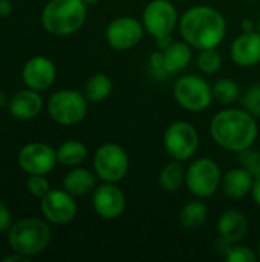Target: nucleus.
<instances>
[{
  "label": "nucleus",
  "mask_w": 260,
  "mask_h": 262,
  "mask_svg": "<svg viewBox=\"0 0 260 262\" xmlns=\"http://www.w3.org/2000/svg\"><path fill=\"white\" fill-rule=\"evenodd\" d=\"M26 189L32 196L41 200L51 190V184L44 178V175H31L26 181Z\"/></svg>",
  "instance_id": "obj_31"
},
{
  "label": "nucleus",
  "mask_w": 260,
  "mask_h": 262,
  "mask_svg": "<svg viewBox=\"0 0 260 262\" xmlns=\"http://www.w3.org/2000/svg\"><path fill=\"white\" fill-rule=\"evenodd\" d=\"M216 230L219 239L228 244H238L242 243L248 233V220L241 210L230 209L218 218Z\"/></svg>",
  "instance_id": "obj_17"
},
{
  "label": "nucleus",
  "mask_w": 260,
  "mask_h": 262,
  "mask_svg": "<svg viewBox=\"0 0 260 262\" xmlns=\"http://www.w3.org/2000/svg\"><path fill=\"white\" fill-rule=\"evenodd\" d=\"M29 259L28 256H25V255H21V253H17L15 252V255H12V256H6L3 262H12V261H18V262H26Z\"/></svg>",
  "instance_id": "obj_38"
},
{
  "label": "nucleus",
  "mask_w": 260,
  "mask_h": 262,
  "mask_svg": "<svg viewBox=\"0 0 260 262\" xmlns=\"http://www.w3.org/2000/svg\"><path fill=\"white\" fill-rule=\"evenodd\" d=\"M52 238V232L46 221L40 218H23L11 226L8 243L11 249L28 258L43 253Z\"/></svg>",
  "instance_id": "obj_4"
},
{
  "label": "nucleus",
  "mask_w": 260,
  "mask_h": 262,
  "mask_svg": "<svg viewBox=\"0 0 260 262\" xmlns=\"http://www.w3.org/2000/svg\"><path fill=\"white\" fill-rule=\"evenodd\" d=\"M215 143L230 152H242L257 140V120L244 107H227L219 111L210 123Z\"/></svg>",
  "instance_id": "obj_1"
},
{
  "label": "nucleus",
  "mask_w": 260,
  "mask_h": 262,
  "mask_svg": "<svg viewBox=\"0 0 260 262\" xmlns=\"http://www.w3.org/2000/svg\"><path fill=\"white\" fill-rule=\"evenodd\" d=\"M141 21L149 35L159 38L172 35L173 29L179 23V15L170 0H152L144 6Z\"/></svg>",
  "instance_id": "obj_10"
},
{
  "label": "nucleus",
  "mask_w": 260,
  "mask_h": 262,
  "mask_svg": "<svg viewBox=\"0 0 260 262\" xmlns=\"http://www.w3.org/2000/svg\"><path fill=\"white\" fill-rule=\"evenodd\" d=\"M6 104V95H5V92L0 89V107H3Z\"/></svg>",
  "instance_id": "obj_39"
},
{
  "label": "nucleus",
  "mask_w": 260,
  "mask_h": 262,
  "mask_svg": "<svg viewBox=\"0 0 260 262\" xmlns=\"http://www.w3.org/2000/svg\"><path fill=\"white\" fill-rule=\"evenodd\" d=\"M92 206L100 218L110 221L120 218L124 213L127 200L116 183H104L95 187L92 195Z\"/></svg>",
  "instance_id": "obj_14"
},
{
  "label": "nucleus",
  "mask_w": 260,
  "mask_h": 262,
  "mask_svg": "<svg viewBox=\"0 0 260 262\" xmlns=\"http://www.w3.org/2000/svg\"><path fill=\"white\" fill-rule=\"evenodd\" d=\"M100 0H83V3L86 5V6H92V5H97Z\"/></svg>",
  "instance_id": "obj_40"
},
{
  "label": "nucleus",
  "mask_w": 260,
  "mask_h": 262,
  "mask_svg": "<svg viewBox=\"0 0 260 262\" xmlns=\"http://www.w3.org/2000/svg\"><path fill=\"white\" fill-rule=\"evenodd\" d=\"M231 60L241 68H253L260 63V34L242 32L230 46Z\"/></svg>",
  "instance_id": "obj_16"
},
{
  "label": "nucleus",
  "mask_w": 260,
  "mask_h": 262,
  "mask_svg": "<svg viewBox=\"0 0 260 262\" xmlns=\"http://www.w3.org/2000/svg\"><path fill=\"white\" fill-rule=\"evenodd\" d=\"M239 161L244 169H247L253 177L260 175V150L248 147L242 152H239Z\"/></svg>",
  "instance_id": "obj_30"
},
{
  "label": "nucleus",
  "mask_w": 260,
  "mask_h": 262,
  "mask_svg": "<svg viewBox=\"0 0 260 262\" xmlns=\"http://www.w3.org/2000/svg\"><path fill=\"white\" fill-rule=\"evenodd\" d=\"M256 253H257V258L260 259V239H259V243H257V249H256Z\"/></svg>",
  "instance_id": "obj_41"
},
{
  "label": "nucleus",
  "mask_w": 260,
  "mask_h": 262,
  "mask_svg": "<svg viewBox=\"0 0 260 262\" xmlns=\"http://www.w3.org/2000/svg\"><path fill=\"white\" fill-rule=\"evenodd\" d=\"M12 12V5L11 0H0V18L8 17Z\"/></svg>",
  "instance_id": "obj_36"
},
{
  "label": "nucleus",
  "mask_w": 260,
  "mask_h": 262,
  "mask_svg": "<svg viewBox=\"0 0 260 262\" xmlns=\"http://www.w3.org/2000/svg\"><path fill=\"white\" fill-rule=\"evenodd\" d=\"M156 40V46L161 49V51H166L175 40L172 38V35H164V37H159V38H155Z\"/></svg>",
  "instance_id": "obj_35"
},
{
  "label": "nucleus",
  "mask_w": 260,
  "mask_h": 262,
  "mask_svg": "<svg viewBox=\"0 0 260 262\" xmlns=\"http://www.w3.org/2000/svg\"><path fill=\"white\" fill-rule=\"evenodd\" d=\"M143 21L132 15H121L112 20L106 28V41L116 51H127L135 48L144 35Z\"/></svg>",
  "instance_id": "obj_12"
},
{
  "label": "nucleus",
  "mask_w": 260,
  "mask_h": 262,
  "mask_svg": "<svg viewBox=\"0 0 260 262\" xmlns=\"http://www.w3.org/2000/svg\"><path fill=\"white\" fill-rule=\"evenodd\" d=\"M97 175L84 167H72L63 180V187L74 196H84L95 190Z\"/></svg>",
  "instance_id": "obj_20"
},
{
  "label": "nucleus",
  "mask_w": 260,
  "mask_h": 262,
  "mask_svg": "<svg viewBox=\"0 0 260 262\" xmlns=\"http://www.w3.org/2000/svg\"><path fill=\"white\" fill-rule=\"evenodd\" d=\"M87 18L83 0H49L41 12L43 28L58 37L72 35L81 29Z\"/></svg>",
  "instance_id": "obj_3"
},
{
  "label": "nucleus",
  "mask_w": 260,
  "mask_h": 262,
  "mask_svg": "<svg viewBox=\"0 0 260 262\" xmlns=\"http://www.w3.org/2000/svg\"><path fill=\"white\" fill-rule=\"evenodd\" d=\"M130 160L126 149L116 143H104L93 154L95 175L104 183H120L126 178Z\"/></svg>",
  "instance_id": "obj_7"
},
{
  "label": "nucleus",
  "mask_w": 260,
  "mask_h": 262,
  "mask_svg": "<svg viewBox=\"0 0 260 262\" xmlns=\"http://www.w3.org/2000/svg\"><path fill=\"white\" fill-rule=\"evenodd\" d=\"M251 196H253V201L260 207V175L254 177L253 189H251Z\"/></svg>",
  "instance_id": "obj_34"
},
{
  "label": "nucleus",
  "mask_w": 260,
  "mask_h": 262,
  "mask_svg": "<svg viewBox=\"0 0 260 262\" xmlns=\"http://www.w3.org/2000/svg\"><path fill=\"white\" fill-rule=\"evenodd\" d=\"M221 64H222V57H221V54H219V51L216 48L202 49L201 54L198 55V68L207 75H211V74L218 72Z\"/></svg>",
  "instance_id": "obj_27"
},
{
  "label": "nucleus",
  "mask_w": 260,
  "mask_h": 262,
  "mask_svg": "<svg viewBox=\"0 0 260 262\" xmlns=\"http://www.w3.org/2000/svg\"><path fill=\"white\" fill-rule=\"evenodd\" d=\"M87 98L74 89H61L48 100L49 117L61 126H75L87 115Z\"/></svg>",
  "instance_id": "obj_5"
},
{
  "label": "nucleus",
  "mask_w": 260,
  "mask_h": 262,
  "mask_svg": "<svg viewBox=\"0 0 260 262\" xmlns=\"http://www.w3.org/2000/svg\"><path fill=\"white\" fill-rule=\"evenodd\" d=\"M18 166L29 175H48L54 170L57 150L44 143H29L18 152Z\"/></svg>",
  "instance_id": "obj_13"
},
{
  "label": "nucleus",
  "mask_w": 260,
  "mask_h": 262,
  "mask_svg": "<svg viewBox=\"0 0 260 262\" xmlns=\"http://www.w3.org/2000/svg\"><path fill=\"white\" fill-rule=\"evenodd\" d=\"M164 54V68L167 74H176L184 71L193 57L192 52V46L187 41H173L166 51H162Z\"/></svg>",
  "instance_id": "obj_21"
},
{
  "label": "nucleus",
  "mask_w": 260,
  "mask_h": 262,
  "mask_svg": "<svg viewBox=\"0 0 260 262\" xmlns=\"http://www.w3.org/2000/svg\"><path fill=\"white\" fill-rule=\"evenodd\" d=\"M164 149L172 160L187 161L198 152L199 134L188 121H175L164 132Z\"/></svg>",
  "instance_id": "obj_9"
},
{
  "label": "nucleus",
  "mask_w": 260,
  "mask_h": 262,
  "mask_svg": "<svg viewBox=\"0 0 260 262\" xmlns=\"http://www.w3.org/2000/svg\"><path fill=\"white\" fill-rule=\"evenodd\" d=\"M8 109L15 120L28 121L35 118L41 112L43 98L40 97L38 91L28 88L12 95V98L8 103Z\"/></svg>",
  "instance_id": "obj_18"
},
{
  "label": "nucleus",
  "mask_w": 260,
  "mask_h": 262,
  "mask_svg": "<svg viewBox=\"0 0 260 262\" xmlns=\"http://www.w3.org/2000/svg\"><path fill=\"white\" fill-rule=\"evenodd\" d=\"M241 104L256 118H260V83L250 86L241 95Z\"/></svg>",
  "instance_id": "obj_29"
},
{
  "label": "nucleus",
  "mask_w": 260,
  "mask_h": 262,
  "mask_svg": "<svg viewBox=\"0 0 260 262\" xmlns=\"http://www.w3.org/2000/svg\"><path fill=\"white\" fill-rule=\"evenodd\" d=\"M256 31L260 34V20H259V23H257V26H256Z\"/></svg>",
  "instance_id": "obj_42"
},
{
  "label": "nucleus",
  "mask_w": 260,
  "mask_h": 262,
  "mask_svg": "<svg viewBox=\"0 0 260 262\" xmlns=\"http://www.w3.org/2000/svg\"><path fill=\"white\" fill-rule=\"evenodd\" d=\"M12 218H11V210L8 209V206L0 201V232H6L11 229Z\"/></svg>",
  "instance_id": "obj_32"
},
{
  "label": "nucleus",
  "mask_w": 260,
  "mask_h": 262,
  "mask_svg": "<svg viewBox=\"0 0 260 262\" xmlns=\"http://www.w3.org/2000/svg\"><path fill=\"white\" fill-rule=\"evenodd\" d=\"M173 97L176 103L188 112H202L205 111L213 98V86L195 74H187L179 77L173 86Z\"/></svg>",
  "instance_id": "obj_6"
},
{
  "label": "nucleus",
  "mask_w": 260,
  "mask_h": 262,
  "mask_svg": "<svg viewBox=\"0 0 260 262\" xmlns=\"http://www.w3.org/2000/svg\"><path fill=\"white\" fill-rule=\"evenodd\" d=\"M221 181L222 173L218 163L205 157L195 160L185 173V186L188 192L199 200L213 196L221 187Z\"/></svg>",
  "instance_id": "obj_8"
},
{
  "label": "nucleus",
  "mask_w": 260,
  "mask_h": 262,
  "mask_svg": "<svg viewBox=\"0 0 260 262\" xmlns=\"http://www.w3.org/2000/svg\"><path fill=\"white\" fill-rule=\"evenodd\" d=\"M241 29L242 32H251V31H256V23L251 20V18H244L241 21Z\"/></svg>",
  "instance_id": "obj_37"
},
{
  "label": "nucleus",
  "mask_w": 260,
  "mask_h": 262,
  "mask_svg": "<svg viewBox=\"0 0 260 262\" xmlns=\"http://www.w3.org/2000/svg\"><path fill=\"white\" fill-rule=\"evenodd\" d=\"M21 78L26 88L41 92L54 84L57 78V68L48 57L37 55L25 63L21 69Z\"/></svg>",
  "instance_id": "obj_15"
},
{
  "label": "nucleus",
  "mask_w": 260,
  "mask_h": 262,
  "mask_svg": "<svg viewBox=\"0 0 260 262\" xmlns=\"http://www.w3.org/2000/svg\"><path fill=\"white\" fill-rule=\"evenodd\" d=\"M245 2H254V0H245Z\"/></svg>",
  "instance_id": "obj_43"
},
{
  "label": "nucleus",
  "mask_w": 260,
  "mask_h": 262,
  "mask_svg": "<svg viewBox=\"0 0 260 262\" xmlns=\"http://www.w3.org/2000/svg\"><path fill=\"white\" fill-rule=\"evenodd\" d=\"M185 173L187 170L182 166V161L172 160L159 170L158 184L164 192H169V193L178 192L185 184Z\"/></svg>",
  "instance_id": "obj_22"
},
{
  "label": "nucleus",
  "mask_w": 260,
  "mask_h": 262,
  "mask_svg": "<svg viewBox=\"0 0 260 262\" xmlns=\"http://www.w3.org/2000/svg\"><path fill=\"white\" fill-rule=\"evenodd\" d=\"M179 34L184 41L199 51L218 48L227 35V20L221 11L198 5L179 17Z\"/></svg>",
  "instance_id": "obj_2"
},
{
  "label": "nucleus",
  "mask_w": 260,
  "mask_h": 262,
  "mask_svg": "<svg viewBox=\"0 0 260 262\" xmlns=\"http://www.w3.org/2000/svg\"><path fill=\"white\" fill-rule=\"evenodd\" d=\"M224 258L227 262H256L259 259L256 250L248 246H242L241 243L231 244L224 253Z\"/></svg>",
  "instance_id": "obj_28"
},
{
  "label": "nucleus",
  "mask_w": 260,
  "mask_h": 262,
  "mask_svg": "<svg viewBox=\"0 0 260 262\" xmlns=\"http://www.w3.org/2000/svg\"><path fill=\"white\" fill-rule=\"evenodd\" d=\"M40 209L46 221L55 226L69 224L77 216V201L66 189H51L40 201Z\"/></svg>",
  "instance_id": "obj_11"
},
{
  "label": "nucleus",
  "mask_w": 260,
  "mask_h": 262,
  "mask_svg": "<svg viewBox=\"0 0 260 262\" xmlns=\"http://www.w3.org/2000/svg\"><path fill=\"white\" fill-rule=\"evenodd\" d=\"M207 216H208L207 206L202 201H199V198H196L182 207L181 215H179V221H181V226L184 229L196 230V229L204 226V223L207 221Z\"/></svg>",
  "instance_id": "obj_25"
},
{
  "label": "nucleus",
  "mask_w": 260,
  "mask_h": 262,
  "mask_svg": "<svg viewBox=\"0 0 260 262\" xmlns=\"http://www.w3.org/2000/svg\"><path fill=\"white\" fill-rule=\"evenodd\" d=\"M112 89H113L112 78L107 74L98 72V74H93L87 80L84 86V95L87 101L90 103H101L106 98H109V95L112 94Z\"/></svg>",
  "instance_id": "obj_23"
},
{
  "label": "nucleus",
  "mask_w": 260,
  "mask_h": 262,
  "mask_svg": "<svg viewBox=\"0 0 260 262\" xmlns=\"http://www.w3.org/2000/svg\"><path fill=\"white\" fill-rule=\"evenodd\" d=\"M87 158V147L84 143L77 140L64 141L57 149V160L58 164L66 167H77Z\"/></svg>",
  "instance_id": "obj_24"
},
{
  "label": "nucleus",
  "mask_w": 260,
  "mask_h": 262,
  "mask_svg": "<svg viewBox=\"0 0 260 262\" xmlns=\"http://www.w3.org/2000/svg\"><path fill=\"white\" fill-rule=\"evenodd\" d=\"M241 88L231 78H221L213 84V98L225 106H230L241 100Z\"/></svg>",
  "instance_id": "obj_26"
},
{
  "label": "nucleus",
  "mask_w": 260,
  "mask_h": 262,
  "mask_svg": "<svg viewBox=\"0 0 260 262\" xmlns=\"http://www.w3.org/2000/svg\"><path fill=\"white\" fill-rule=\"evenodd\" d=\"M253 181H254V177L241 166V167L230 169L227 173L222 175L221 187L227 198L236 201L251 193Z\"/></svg>",
  "instance_id": "obj_19"
},
{
  "label": "nucleus",
  "mask_w": 260,
  "mask_h": 262,
  "mask_svg": "<svg viewBox=\"0 0 260 262\" xmlns=\"http://www.w3.org/2000/svg\"><path fill=\"white\" fill-rule=\"evenodd\" d=\"M149 63H150V68L156 72V74H167L166 72V68H164V54H162V51L159 52H153L152 55H150V60H149Z\"/></svg>",
  "instance_id": "obj_33"
}]
</instances>
